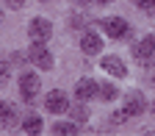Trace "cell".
Segmentation results:
<instances>
[{
    "mask_svg": "<svg viewBox=\"0 0 155 136\" xmlns=\"http://www.w3.org/2000/svg\"><path fill=\"white\" fill-rule=\"evenodd\" d=\"M130 53H133V58H136L141 67H150L152 58H155V42H152V36L141 39V42H136V45L130 47Z\"/></svg>",
    "mask_w": 155,
    "mask_h": 136,
    "instance_id": "6da1fadb",
    "label": "cell"
},
{
    "mask_svg": "<svg viewBox=\"0 0 155 136\" xmlns=\"http://www.w3.org/2000/svg\"><path fill=\"white\" fill-rule=\"evenodd\" d=\"M28 61H33L39 70H53V53L45 47V42H33V47L28 50Z\"/></svg>",
    "mask_w": 155,
    "mask_h": 136,
    "instance_id": "7a4b0ae2",
    "label": "cell"
},
{
    "mask_svg": "<svg viewBox=\"0 0 155 136\" xmlns=\"http://www.w3.org/2000/svg\"><path fill=\"white\" fill-rule=\"evenodd\" d=\"M19 94L25 103H33L39 94V75L36 72H22L19 75Z\"/></svg>",
    "mask_w": 155,
    "mask_h": 136,
    "instance_id": "3957f363",
    "label": "cell"
},
{
    "mask_svg": "<svg viewBox=\"0 0 155 136\" xmlns=\"http://www.w3.org/2000/svg\"><path fill=\"white\" fill-rule=\"evenodd\" d=\"M28 36L33 39V42H47V39L53 36V25H50V19H45V17L31 19V25H28Z\"/></svg>",
    "mask_w": 155,
    "mask_h": 136,
    "instance_id": "277c9868",
    "label": "cell"
},
{
    "mask_svg": "<svg viewBox=\"0 0 155 136\" xmlns=\"http://www.w3.org/2000/svg\"><path fill=\"white\" fill-rule=\"evenodd\" d=\"M100 94V83L94 81V78H81V81L75 83V97L81 103H86V100H94V97Z\"/></svg>",
    "mask_w": 155,
    "mask_h": 136,
    "instance_id": "5b68a950",
    "label": "cell"
},
{
    "mask_svg": "<svg viewBox=\"0 0 155 136\" xmlns=\"http://www.w3.org/2000/svg\"><path fill=\"white\" fill-rule=\"evenodd\" d=\"M103 31L111 36V39H125L127 33H130V25L125 22V19L122 17H108V19H103Z\"/></svg>",
    "mask_w": 155,
    "mask_h": 136,
    "instance_id": "8992f818",
    "label": "cell"
},
{
    "mask_svg": "<svg viewBox=\"0 0 155 136\" xmlns=\"http://www.w3.org/2000/svg\"><path fill=\"white\" fill-rule=\"evenodd\" d=\"M45 108H47L50 114H61V111L69 108V100H67V94H64L61 89H53V92H47V97H45Z\"/></svg>",
    "mask_w": 155,
    "mask_h": 136,
    "instance_id": "52a82bcc",
    "label": "cell"
},
{
    "mask_svg": "<svg viewBox=\"0 0 155 136\" xmlns=\"http://www.w3.org/2000/svg\"><path fill=\"white\" fill-rule=\"evenodd\" d=\"M144 108H147V103H144V94H141V92H127V94H125V111H127L130 117L144 114Z\"/></svg>",
    "mask_w": 155,
    "mask_h": 136,
    "instance_id": "ba28073f",
    "label": "cell"
},
{
    "mask_svg": "<svg viewBox=\"0 0 155 136\" xmlns=\"http://www.w3.org/2000/svg\"><path fill=\"white\" fill-rule=\"evenodd\" d=\"M81 50H83L86 56H97V53L103 50V39L97 36L94 31H86V33L81 36Z\"/></svg>",
    "mask_w": 155,
    "mask_h": 136,
    "instance_id": "9c48e42d",
    "label": "cell"
},
{
    "mask_svg": "<svg viewBox=\"0 0 155 136\" xmlns=\"http://www.w3.org/2000/svg\"><path fill=\"white\" fill-rule=\"evenodd\" d=\"M17 122H19L17 108H14L11 103H0V128H3V131H8V128H14Z\"/></svg>",
    "mask_w": 155,
    "mask_h": 136,
    "instance_id": "30bf717a",
    "label": "cell"
},
{
    "mask_svg": "<svg viewBox=\"0 0 155 136\" xmlns=\"http://www.w3.org/2000/svg\"><path fill=\"white\" fill-rule=\"evenodd\" d=\"M103 70L114 78H125L127 75V67L122 64V58H116V56H105L103 58Z\"/></svg>",
    "mask_w": 155,
    "mask_h": 136,
    "instance_id": "8fae6325",
    "label": "cell"
},
{
    "mask_svg": "<svg viewBox=\"0 0 155 136\" xmlns=\"http://www.w3.org/2000/svg\"><path fill=\"white\" fill-rule=\"evenodd\" d=\"M42 128H45V122H42V117H36V114H31V117H25V120H22V131L31 133V136L42 133Z\"/></svg>",
    "mask_w": 155,
    "mask_h": 136,
    "instance_id": "7c38bea8",
    "label": "cell"
},
{
    "mask_svg": "<svg viewBox=\"0 0 155 136\" xmlns=\"http://www.w3.org/2000/svg\"><path fill=\"white\" fill-rule=\"evenodd\" d=\"M100 97L111 103V100H116V97H119V89H116L114 83H103V86H100Z\"/></svg>",
    "mask_w": 155,
    "mask_h": 136,
    "instance_id": "4fadbf2b",
    "label": "cell"
},
{
    "mask_svg": "<svg viewBox=\"0 0 155 136\" xmlns=\"http://www.w3.org/2000/svg\"><path fill=\"white\" fill-rule=\"evenodd\" d=\"M53 133H67V136H72V133H78V125H72V122H55L53 125Z\"/></svg>",
    "mask_w": 155,
    "mask_h": 136,
    "instance_id": "5bb4252c",
    "label": "cell"
},
{
    "mask_svg": "<svg viewBox=\"0 0 155 136\" xmlns=\"http://www.w3.org/2000/svg\"><path fill=\"white\" fill-rule=\"evenodd\" d=\"M8 75H11V67H8L6 61H0V89L8 83Z\"/></svg>",
    "mask_w": 155,
    "mask_h": 136,
    "instance_id": "9a60e30c",
    "label": "cell"
},
{
    "mask_svg": "<svg viewBox=\"0 0 155 136\" xmlns=\"http://www.w3.org/2000/svg\"><path fill=\"white\" fill-rule=\"evenodd\" d=\"M133 3L141 11H147V14H155V0H133Z\"/></svg>",
    "mask_w": 155,
    "mask_h": 136,
    "instance_id": "2e32d148",
    "label": "cell"
},
{
    "mask_svg": "<svg viewBox=\"0 0 155 136\" xmlns=\"http://www.w3.org/2000/svg\"><path fill=\"white\" fill-rule=\"evenodd\" d=\"M127 117H130V114H127V111H125V108H119V111H116V114H114V117H111V122H114V125H122V122H125V120H127Z\"/></svg>",
    "mask_w": 155,
    "mask_h": 136,
    "instance_id": "e0dca14e",
    "label": "cell"
},
{
    "mask_svg": "<svg viewBox=\"0 0 155 136\" xmlns=\"http://www.w3.org/2000/svg\"><path fill=\"white\" fill-rule=\"evenodd\" d=\"M72 114H75V120H86V117H89L83 106H78V108H72Z\"/></svg>",
    "mask_w": 155,
    "mask_h": 136,
    "instance_id": "ac0fdd59",
    "label": "cell"
},
{
    "mask_svg": "<svg viewBox=\"0 0 155 136\" xmlns=\"http://www.w3.org/2000/svg\"><path fill=\"white\" fill-rule=\"evenodd\" d=\"M6 3H8L11 8H22V6H25V0H6Z\"/></svg>",
    "mask_w": 155,
    "mask_h": 136,
    "instance_id": "d6986e66",
    "label": "cell"
},
{
    "mask_svg": "<svg viewBox=\"0 0 155 136\" xmlns=\"http://www.w3.org/2000/svg\"><path fill=\"white\" fill-rule=\"evenodd\" d=\"M94 3H100V6H105V3H114V0H94Z\"/></svg>",
    "mask_w": 155,
    "mask_h": 136,
    "instance_id": "ffe728a7",
    "label": "cell"
},
{
    "mask_svg": "<svg viewBox=\"0 0 155 136\" xmlns=\"http://www.w3.org/2000/svg\"><path fill=\"white\" fill-rule=\"evenodd\" d=\"M152 111H155V103H152Z\"/></svg>",
    "mask_w": 155,
    "mask_h": 136,
    "instance_id": "44dd1931",
    "label": "cell"
},
{
    "mask_svg": "<svg viewBox=\"0 0 155 136\" xmlns=\"http://www.w3.org/2000/svg\"><path fill=\"white\" fill-rule=\"evenodd\" d=\"M42 3H47V0H42Z\"/></svg>",
    "mask_w": 155,
    "mask_h": 136,
    "instance_id": "7402d4cb",
    "label": "cell"
},
{
    "mask_svg": "<svg viewBox=\"0 0 155 136\" xmlns=\"http://www.w3.org/2000/svg\"><path fill=\"white\" fill-rule=\"evenodd\" d=\"M152 42H155V36H152Z\"/></svg>",
    "mask_w": 155,
    "mask_h": 136,
    "instance_id": "603a6c76",
    "label": "cell"
}]
</instances>
